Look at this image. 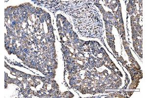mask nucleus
Masks as SVG:
<instances>
[{"mask_svg": "<svg viewBox=\"0 0 147 98\" xmlns=\"http://www.w3.org/2000/svg\"><path fill=\"white\" fill-rule=\"evenodd\" d=\"M77 31L84 36H95L100 33L102 30V20L98 12L95 9L89 5L70 14Z\"/></svg>", "mask_w": 147, "mask_h": 98, "instance_id": "obj_1", "label": "nucleus"}]
</instances>
